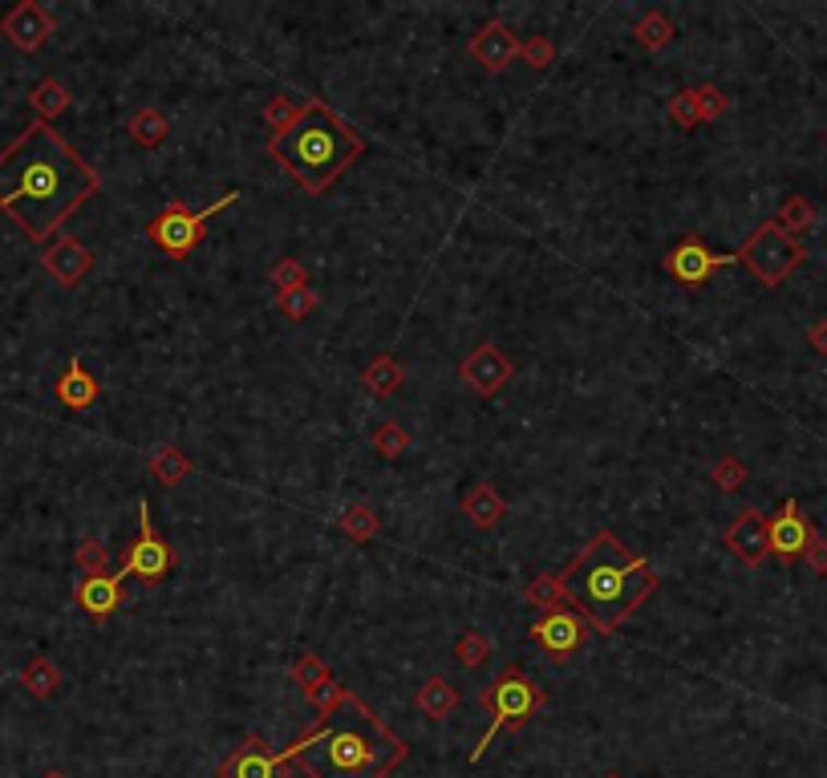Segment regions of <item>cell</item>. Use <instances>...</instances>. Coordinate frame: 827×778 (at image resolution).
Segmentation results:
<instances>
[{
    "label": "cell",
    "mask_w": 827,
    "mask_h": 778,
    "mask_svg": "<svg viewBox=\"0 0 827 778\" xmlns=\"http://www.w3.org/2000/svg\"><path fill=\"white\" fill-rule=\"evenodd\" d=\"M101 191V175L49 122L33 118L0 151V212L25 240L49 243Z\"/></svg>",
    "instance_id": "6da1fadb"
},
{
    "label": "cell",
    "mask_w": 827,
    "mask_h": 778,
    "mask_svg": "<svg viewBox=\"0 0 827 778\" xmlns=\"http://www.w3.org/2000/svg\"><path fill=\"white\" fill-rule=\"evenodd\" d=\"M280 758L300 766L304 778H389L410 758V746L361 697L349 694L297 742H288Z\"/></svg>",
    "instance_id": "7a4b0ae2"
},
{
    "label": "cell",
    "mask_w": 827,
    "mask_h": 778,
    "mask_svg": "<svg viewBox=\"0 0 827 778\" xmlns=\"http://www.w3.org/2000/svg\"><path fill=\"white\" fill-rule=\"evenodd\" d=\"M556 584L564 605L580 612L588 629H597L600 637H613L616 629L657 593L661 580H657L654 564L645 555L628 552L613 531H597L576 552V560L560 572Z\"/></svg>",
    "instance_id": "3957f363"
},
{
    "label": "cell",
    "mask_w": 827,
    "mask_h": 778,
    "mask_svg": "<svg viewBox=\"0 0 827 778\" xmlns=\"http://www.w3.org/2000/svg\"><path fill=\"white\" fill-rule=\"evenodd\" d=\"M361 155H365L361 130L349 127L325 98H309L297 122L285 134H272L268 139V158L285 170L304 195L313 199L328 195L333 183Z\"/></svg>",
    "instance_id": "277c9868"
},
{
    "label": "cell",
    "mask_w": 827,
    "mask_h": 778,
    "mask_svg": "<svg viewBox=\"0 0 827 778\" xmlns=\"http://www.w3.org/2000/svg\"><path fill=\"white\" fill-rule=\"evenodd\" d=\"M479 706L491 714V722H487L479 746L471 751V763H479V758L491 751V742H495L503 730H524V726L548 706V694L524 673V666H503L500 678L491 681L487 690H479Z\"/></svg>",
    "instance_id": "5b68a950"
},
{
    "label": "cell",
    "mask_w": 827,
    "mask_h": 778,
    "mask_svg": "<svg viewBox=\"0 0 827 778\" xmlns=\"http://www.w3.org/2000/svg\"><path fill=\"white\" fill-rule=\"evenodd\" d=\"M240 203V191H228V195L219 199V203H212V207H203V212H191L187 203H179V199H171L163 212L146 224V236L163 248V252L171 255V260H187V255L195 252L203 243V236H207V224H212L215 215H224L228 207H236Z\"/></svg>",
    "instance_id": "8992f818"
},
{
    "label": "cell",
    "mask_w": 827,
    "mask_h": 778,
    "mask_svg": "<svg viewBox=\"0 0 827 778\" xmlns=\"http://www.w3.org/2000/svg\"><path fill=\"white\" fill-rule=\"evenodd\" d=\"M734 260H739L742 268L755 272L758 284L779 288V284H783L787 276H791V272L807 260V248H803L795 236H787L775 219H767V224H758L755 231H751V240L734 252Z\"/></svg>",
    "instance_id": "52a82bcc"
},
{
    "label": "cell",
    "mask_w": 827,
    "mask_h": 778,
    "mask_svg": "<svg viewBox=\"0 0 827 778\" xmlns=\"http://www.w3.org/2000/svg\"><path fill=\"white\" fill-rule=\"evenodd\" d=\"M175 564V552H171V543L158 536L155 531V519H151V503H139V539L130 543V552L127 560H122V567H118L115 576H139V580L146 584H158L167 572H171Z\"/></svg>",
    "instance_id": "ba28073f"
},
{
    "label": "cell",
    "mask_w": 827,
    "mask_h": 778,
    "mask_svg": "<svg viewBox=\"0 0 827 778\" xmlns=\"http://www.w3.org/2000/svg\"><path fill=\"white\" fill-rule=\"evenodd\" d=\"M531 641L540 645L548 661H568L572 653L588 641V621L576 609L560 605V609H548L531 621Z\"/></svg>",
    "instance_id": "9c48e42d"
},
{
    "label": "cell",
    "mask_w": 827,
    "mask_h": 778,
    "mask_svg": "<svg viewBox=\"0 0 827 778\" xmlns=\"http://www.w3.org/2000/svg\"><path fill=\"white\" fill-rule=\"evenodd\" d=\"M458 378H463V385L471 394L495 397L515 378V361L503 354L495 340H483V345H475L471 354L458 361Z\"/></svg>",
    "instance_id": "30bf717a"
},
{
    "label": "cell",
    "mask_w": 827,
    "mask_h": 778,
    "mask_svg": "<svg viewBox=\"0 0 827 778\" xmlns=\"http://www.w3.org/2000/svg\"><path fill=\"white\" fill-rule=\"evenodd\" d=\"M730 264H739V260H734V252H730V255L727 252H710V248H706L698 236H685L678 248H670V252H666V272H670L673 280L690 284V288L706 284L714 272L730 268Z\"/></svg>",
    "instance_id": "8fae6325"
},
{
    "label": "cell",
    "mask_w": 827,
    "mask_h": 778,
    "mask_svg": "<svg viewBox=\"0 0 827 778\" xmlns=\"http://www.w3.org/2000/svg\"><path fill=\"white\" fill-rule=\"evenodd\" d=\"M812 536H815V527L807 524V515H803V507H799L795 499H787L783 507L775 511V519H767V548L779 564L803 560Z\"/></svg>",
    "instance_id": "7c38bea8"
},
{
    "label": "cell",
    "mask_w": 827,
    "mask_h": 778,
    "mask_svg": "<svg viewBox=\"0 0 827 778\" xmlns=\"http://www.w3.org/2000/svg\"><path fill=\"white\" fill-rule=\"evenodd\" d=\"M53 13L37 4V0H21L9 13L0 16V33L9 37V45H16L21 53H37L49 37H53Z\"/></svg>",
    "instance_id": "4fadbf2b"
},
{
    "label": "cell",
    "mask_w": 827,
    "mask_h": 778,
    "mask_svg": "<svg viewBox=\"0 0 827 778\" xmlns=\"http://www.w3.org/2000/svg\"><path fill=\"white\" fill-rule=\"evenodd\" d=\"M219 778H288V763L272 751L264 734H248L219 766Z\"/></svg>",
    "instance_id": "5bb4252c"
},
{
    "label": "cell",
    "mask_w": 827,
    "mask_h": 778,
    "mask_svg": "<svg viewBox=\"0 0 827 778\" xmlns=\"http://www.w3.org/2000/svg\"><path fill=\"white\" fill-rule=\"evenodd\" d=\"M41 268L61 284V288H77L94 272V252L73 236H53V243L41 248Z\"/></svg>",
    "instance_id": "9a60e30c"
},
{
    "label": "cell",
    "mask_w": 827,
    "mask_h": 778,
    "mask_svg": "<svg viewBox=\"0 0 827 778\" xmlns=\"http://www.w3.org/2000/svg\"><path fill=\"white\" fill-rule=\"evenodd\" d=\"M727 552L739 560V564H746V567H758L763 560L770 555V548H767V515L758 507H746L734 519V524L727 527Z\"/></svg>",
    "instance_id": "2e32d148"
},
{
    "label": "cell",
    "mask_w": 827,
    "mask_h": 778,
    "mask_svg": "<svg viewBox=\"0 0 827 778\" xmlns=\"http://www.w3.org/2000/svg\"><path fill=\"white\" fill-rule=\"evenodd\" d=\"M467 53H471L487 73H503L515 57H519V37H515L512 25H503V21H487V25L471 37Z\"/></svg>",
    "instance_id": "e0dca14e"
},
{
    "label": "cell",
    "mask_w": 827,
    "mask_h": 778,
    "mask_svg": "<svg viewBox=\"0 0 827 778\" xmlns=\"http://www.w3.org/2000/svg\"><path fill=\"white\" fill-rule=\"evenodd\" d=\"M73 605L86 612L89 621H110L122 605V576H82L73 584Z\"/></svg>",
    "instance_id": "ac0fdd59"
},
{
    "label": "cell",
    "mask_w": 827,
    "mask_h": 778,
    "mask_svg": "<svg viewBox=\"0 0 827 778\" xmlns=\"http://www.w3.org/2000/svg\"><path fill=\"white\" fill-rule=\"evenodd\" d=\"M458 511H463V519H471L479 531H495V527L503 524V515H507V499L495 491V482H475L471 491L463 495Z\"/></svg>",
    "instance_id": "d6986e66"
},
{
    "label": "cell",
    "mask_w": 827,
    "mask_h": 778,
    "mask_svg": "<svg viewBox=\"0 0 827 778\" xmlns=\"http://www.w3.org/2000/svg\"><path fill=\"white\" fill-rule=\"evenodd\" d=\"M58 402L65 410H89V406L98 402V378L82 366L77 354L65 361V373L58 378Z\"/></svg>",
    "instance_id": "ffe728a7"
},
{
    "label": "cell",
    "mask_w": 827,
    "mask_h": 778,
    "mask_svg": "<svg viewBox=\"0 0 827 778\" xmlns=\"http://www.w3.org/2000/svg\"><path fill=\"white\" fill-rule=\"evenodd\" d=\"M413 706H418V714H427L430 722H446V718L463 706V694H458L455 681L427 678L422 685H418V694H413Z\"/></svg>",
    "instance_id": "44dd1931"
},
{
    "label": "cell",
    "mask_w": 827,
    "mask_h": 778,
    "mask_svg": "<svg viewBox=\"0 0 827 778\" xmlns=\"http://www.w3.org/2000/svg\"><path fill=\"white\" fill-rule=\"evenodd\" d=\"M146 470H151V479H155L158 487H179V482H187V475L195 470V463H191L187 451H179L175 442H158L155 451H151V458H146Z\"/></svg>",
    "instance_id": "7402d4cb"
},
{
    "label": "cell",
    "mask_w": 827,
    "mask_h": 778,
    "mask_svg": "<svg viewBox=\"0 0 827 778\" xmlns=\"http://www.w3.org/2000/svg\"><path fill=\"white\" fill-rule=\"evenodd\" d=\"M406 382V369L398 366V357H373L370 366L361 369V385H365V394L370 397H394Z\"/></svg>",
    "instance_id": "603a6c76"
},
{
    "label": "cell",
    "mask_w": 827,
    "mask_h": 778,
    "mask_svg": "<svg viewBox=\"0 0 827 778\" xmlns=\"http://www.w3.org/2000/svg\"><path fill=\"white\" fill-rule=\"evenodd\" d=\"M127 134L139 142V146L155 151V146H163V142L171 139V118H167L163 110H155V106H143V110L130 113Z\"/></svg>",
    "instance_id": "cb8c5ba5"
},
{
    "label": "cell",
    "mask_w": 827,
    "mask_h": 778,
    "mask_svg": "<svg viewBox=\"0 0 827 778\" xmlns=\"http://www.w3.org/2000/svg\"><path fill=\"white\" fill-rule=\"evenodd\" d=\"M29 106H33V113H37V122H53V118H61V113L70 110L73 98H70V89H65L58 77H45V82L33 85Z\"/></svg>",
    "instance_id": "d4e9b609"
},
{
    "label": "cell",
    "mask_w": 827,
    "mask_h": 778,
    "mask_svg": "<svg viewBox=\"0 0 827 778\" xmlns=\"http://www.w3.org/2000/svg\"><path fill=\"white\" fill-rule=\"evenodd\" d=\"M337 524H341V531L353 543H370V539L382 536V515L370 507V503H349V507L337 515Z\"/></svg>",
    "instance_id": "484cf974"
},
{
    "label": "cell",
    "mask_w": 827,
    "mask_h": 778,
    "mask_svg": "<svg viewBox=\"0 0 827 778\" xmlns=\"http://www.w3.org/2000/svg\"><path fill=\"white\" fill-rule=\"evenodd\" d=\"M21 685H25V694L45 702V697H53L61 690V669L49 657H33L29 666L21 669Z\"/></svg>",
    "instance_id": "4316f807"
},
{
    "label": "cell",
    "mask_w": 827,
    "mask_h": 778,
    "mask_svg": "<svg viewBox=\"0 0 827 778\" xmlns=\"http://www.w3.org/2000/svg\"><path fill=\"white\" fill-rule=\"evenodd\" d=\"M673 33H678V28H673V21L661 13V9H649V13H642V21L633 25V37H637V41H642V49H649V53H661V49L673 41Z\"/></svg>",
    "instance_id": "83f0119b"
},
{
    "label": "cell",
    "mask_w": 827,
    "mask_h": 778,
    "mask_svg": "<svg viewBox=\"0 0 827 778\" xmlns=\"http://www.w3.org/2000/svg\"><path fill=\"white\" fill-rule=\"evenodd\" d=\"M300 694L309 697V706H313V709H316V718H321V714H328V709L341 706V702H345L349 694H353V690H345L341 681L333 678V669H328L325 678H316L313 685H309V690H300Z\"/></svg>",
    "instance_id": "f1b7e54d"
},
{
    "label": "cell",
    "mask_w": 827,
    "mask_h": 778,
    "mask_svg": "<svg viewBox=\"0 0 827 778\" xmlns=\"http://www.w3.org/2000/svg\"><path fill=\"white\" fill-rule=\"evenodd\" d=\"M775 224L783 227L787 236H803V231H812L815 227V207H812V199H803V195H791L779 207V215H775Z\"/></svg>",
    "instance_id": "f546056e"
},
{
    "label": "cell",
    "mask_w": 827,
    "mask_h": 778,
    "mask_svg": "<svg viewBox=\"0 0 827 778\" xmlns=\"http://www.w3.org/2000/svg\"><path fill=\"white\" fill-rule=\"evenodd\" d=\"M300 113H304V101H297V98H288V94H272L268 98V106H264V127L272 130V134H285L292 122H297Z\"/></svg>",
    "instance_id": "4dcf8cb0"
},
{
    "label": "cell",
    "mask_w": 827,
    "mask_h": 778,
    "mask_svg": "<svg viewBox=\"0 0 827 778\" xmlns=\"http://www.w3.org/2000/svg\"><path fill=\"white\" fill-rule=\"evenodd\" d=\"M746 475H751V470H746V463H742L739 454H722V458L710 467V482L722 491V495H734L742 482H746Z\"/></svg>",
    "instance_id": "1f68e13d"
},
{
    "label": "cell",
    "mask_w": 827,
    "mask_h": 778,
    "mask_svg": "<svg viewBox=\"0 0 827 778\" xmlns=\"http://www.w3.org/2000/svg\"><path fill=\"white\" fill-rule=\"evenodd\" d=\"M370 442L382 458H401V454H410V434H406V426L401 422H382L377 430H373Z\"/></svg>",
    "instance_id": "d6a6232c"
},
{
    "label": "cell",
    "mask_w": 827,
    "mask_h": 778,
    "mask_svg": "<svg viewBox=\"0 0 827 778\" xmlns=\"http://www.w3.org/2000/svg\"><path fill=\"white\" fill-rule=\"evenodd\" d=\"M455 657L463 669H479L487 657H491V637L479 633V629H467V633L455 641Z\"/></svg>",
    "instance_id": "836d02e7"
},
{
    "label": "cell",
    "mask_w": 827,
    "mask_h": 778,
    "mask_svg": "<svg viewBox=\"0 0 827 778\" xmlns=\"http://www.w3.org/2000/svg\"><path fill=\"white\" fill-rule=\"evenodd\" d=\"M519 61L536 73L552 70V65H556V41L543 37V33H536V37H528V41H519Z\"/></svg>",
    "instance_id": "e575fe53"
},
{
    "label": "cell",
    "mask_w": 827,
    "mask_h": 778,
    "mask_svg": "<svg viewBox=\"0 0 827 778\" xmlns=\"http://www.w3.org/2000/svg\"><path fill=\"white\" fill-rule=\"evenodd\" d=\"M272 288L276 292H297V288H309V268L300 264L297 255H280L272 264Z\"/></svg>",
    "instance_id": "d590c367"
},
{
    "label": "cell",
    "mask_w": 827,
    "mask_h": 778,
    "mask_svg": "<svg viewBox=\"0 0 827 778\" xmlns=\"http://www.w3.org/2000/svg\"><path fill=\"white\" fill-rule=\"evenodd\" d=\"M73 560L82 567V576H110V552H106L101 539H82Z\"/></svg>",
    "instance_id": "8d00e7d4"
},
{
    "label": "cell",
    "mask_w": 827,
    "mask_h": 778,
    "mask_svg": "<svg viewBox=\"0 0 827 778\" xmlns=\"http://www.w3.org/2000/svg\"><path fill=\"white\" fill-rule=\"evenodd\" d=\"M321 304V297H316L313 288H297V292H276V309L285 312L288 321H304L309 312Z\"/></svg>",
    "instance_id": "74e56055"
},
{
    "label": "cell",
    "mask_w": 827,
    "mask_h": 778,
    "mask_svg": "<svg viewBox=\"0 0 827 778\" xmlns=\"http://www.w3.org/2000/svg\"><path fill=\"white\" fill-rule=\"evenodd\" d=\"M670 118H673V127H682V130L698 127V94H694V85H685V89H678L670 98Z\"/></svg>",
    "instance_id": "f35d334b"
},
{
    "label": "cell",
    "mask_w": 827,
    "mask_h": 778,
    "mask_svg": "<svg viewBox=\"0 0 827 778\" xmlns=\"http://www.w3.org/2000/svg\"><path fill=\"white\" fill-rule=\"evenodd\" d=\"M524 596H528V605H536L540 612L560 609V605H564V596H560L556 576H536V580H531L528 588H524Z\"/></svg>",
    "instance_id": "ab89813d"
},
{
    "label": "cell",
    "mask_w": 827,
    "mask_h": 778,
    "mask_svg": "<svg viewBox=\"0 0 827 778\" xmlns=\"http://www.w3.org/2000/svg\"><path fill=\"white\" fill-rule=\"evenodd\" d=\"M694 94H698V122H714V118H722L730 106V98L718 89V85H694Z\"/></svg>",
    "instance_id": "60d3db41"
},
{
    "label": "cell",
    "mask_w": 827,
    "mask_h": 778,
    "mask_svg": "<svg viewBox=\"0 0 827 778\" xmlns=\"http://www.w3.org/2000/svg\"><path fill=\"white\" fill-rule=\"evenodd\" d=\"M803 560H807V567H812L815 576H827V539L819 536V531L812 536V543H807Z\"/></svg>",
    "instance_id": "b9f144b4"
},
{
    "label": "cell",
    "mask_w": 827,
    "mask_h": 778,
    "mask_svg": "<svg viewBox=\"0 0 827 778\" xmlns=\"http://www.w3.org/2000/svg\"><path fill=\"white\" fill-rule=\"evenodd\" d=\"M807 345H812L819 357H827V316H824V321H815V325L807 328Z\"/></svg>",
    "instance_id": "7bdbcfd3"
},
{
    "label": "cell",
    "mask_w": 827,
    "mask_h": 778,
    "mask_svg": "<svg viewBox=\"0 0 827 778\" xmlns=\"http://www.w3.org/2000/svg\"><path fill=\"white\" fill-rule=\"evenodd\" d=\"M41 778H70V775H65V770H45Z\"/></svg>",
    "instance_id": "ee69618b"
},
{
    "label": "cell",
    "mask_w": 827,
    "mask_h": 778,
    "mask_svg": "<svg viewBox=\"0 0 827 778\" xmlns=\"http://www.w3.org/2000/svg\"><path fill=\"white\" fill-rule=\"evenodd\" d=\"M604 778H625V775H616V770H609V775H604Z\"/></svg>",
    "instance_id": "f6af8a7d"
}]
</instances>
